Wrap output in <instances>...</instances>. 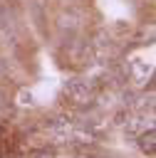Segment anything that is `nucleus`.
Here are the masks:
<instances>
[{"mask_svg":"<svg viewBox=\"0 0 156 158\" xmlns=\"http://www.w3.org/2000/svg\"><path fill=\"white\" fill-rule=\"evenodd\" d=\"M64 94H67L69 101H74V104H89V101L94 99V86H92V81H87V79H69V81L64 84Z\"/></svg>","mask_w":156,"mask_h":158,"instance_id":"nucleus-1","label":"nucleus"},{"mask_svg":"<svg viewBox=\"0 0 156 158\" xmlns=\"http://www.w3.org/2000/svg\"><path fill=\"white\" fill-rule=\"evenodd\" d=\"M136 146H139V151H141L144 156L154 158V153H156V131H154L151 126L144 128V131L136 136Z\"/></svg>","mask_w":156,"mask_h":158,"instance_id":"nucleus-2","label":"nucleus"},{"mask_svg":"<svg viewBox=\"0 0 156 158\" xmlns=\"http://www.w3.org/2000/svg\"><path fill=\"white\" fill-rule=\"evenodd\" d=\"M144 128H146L144 118H134V121H126V133H129V136H139Z\"/></svg>","mask_w":156,"mask_h":158,"instance_id":"nucleus-3","label":"nucleus"},{"mask_svg":"<svg viewBox=\"0 0 156 158\" xmlns=\"http://www.w3.org/2000/svg\"><path fill=\"white\" fill-rule=\"evenodd\" d=\"M30 158H52V153H47V151H35Z\"/></svg>","mask_w":156,"mask_h":158,"instance_id":"nucleus-4","label":"nucleus"}]
</instances>
